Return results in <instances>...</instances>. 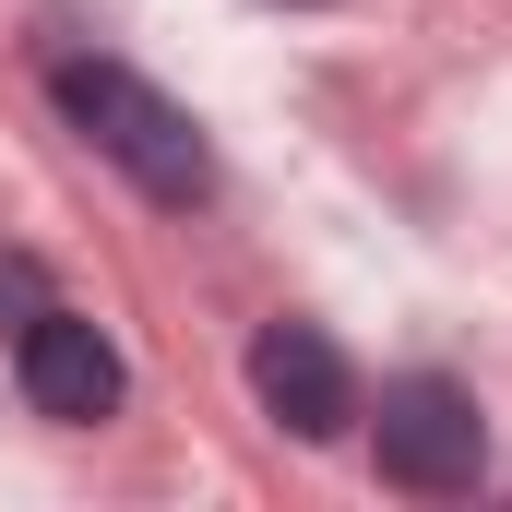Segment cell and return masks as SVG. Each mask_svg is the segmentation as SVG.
<instances>
[{
	"label": "cell",
	"mask_w": 512,
	"mask_h": 512,
	"mask_svg": "<svg viewBox=\"0 0 512 512\" xmlns=\"http://www.w3.org/2000/svg\"><path fill=\"white\" fill-rule=\"evenodd\" d=\"M48 96H60V120L84 131V143L120 167L143 203H167V215L215 203V143H203V120H191L179 96H155L131 60H60V72H48Z\"/></svg>",
	"instance_id": "1"
},
{
	"label": "cell",
	"mask_w": 512,
	"mask_h": 512,
	"mask_svg": "<svg viewBox=\"0 0 512 512\" xmlns=\"http://www.w3.org/2000/svg\"><path fill=\"white\" fill-rule=\"evenodd\" d=\"M370 453H382V489H405V501H465L489 477V417L453 370H405V382H382Z\"/></svg>",
	"instance_id": "2"
},
{
	"label": "cell",
	"mask_w": 512,
	"mask_h": 512,
	"mask_svg": "<svg viewBox=\"0 0 512 512\" xmlns=\"http://www.w3.org/2000/svg\"><path fill=\"white\" fill-rule=\"evenodd\" d=\"M12 382H24V405H36L48 429H96V417H120V382H131V370H120V346H108L84 310L48 298V310L12 334Z\"/></svg>",
	"instance_id": "3"
},
{
	"label": "cell",
	"mask_w": 512,
	"mask_h": 512,
	"mask_svg": "<svg viewBox=\"0 0 512 512\" xmlns=\"http://www.w3.org/2000/svg\"><path fill=\"white\" fill-rule=\"evenodd\" d=\"M251 393H262V417L298 429V441H346L358 429V370H346V346L322 322H262L251 334Z\"/></svg>",
	"instance_id": "4"
},
{
	"label": "cell",
	"mask_w": 512,
	"mask_h": 512,
	"mask_svg": "<svg viewBox=\"0 0 512 512\" xmlns=\"http://www.w3.org/2000/svg\"><path fill=\"white\" fill-rule=\"evenodd\" d=\"M0 310H24V322L48 310V298H36V262H24V251H0ZM24 322H12V334H24Z\"/></svg>",
	"instance_id": "5"
},
{
	"label": "cell",
	"mask_w": 512,
	"mask_h": 512,
	"mask_svg": "<svg viewBox=\"0 0 512 512\" xmlns=\"http://www.w3.org/2000/svg\"><path fill=\"white\" fill-rule=\"evenodd\" d=\"M298 12H310V0H298Z\"/></svg>",
	"instance_id": "6"
}]
</instances>
